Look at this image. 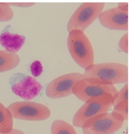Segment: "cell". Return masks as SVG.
<instances>
[{"label":"cell","mask_w":131,"mask_h":134,"mask_svg":"<svg viewBox=\"0 0 131 134\" xmlns=\"http://www.w3.org/2000/svg\"><path fill=\"white\" fill-rule=\"evenodd\" d=\"M122 12H128V2H120L118 4V6L117 7Z\"/></svg>","instance_id":"cell-20"},{"label":"cell","mask_w":131,"mask_h":134,"mask_svg":"<svg viewBox=\"0 0 131 134\" xmlns=\"http://www.w3.org/2000/svg\"><path fill=\"white\" fill-rule=\"evenodd\" d=\"M105 6L104 2H84L76 9L67 23L68 32L83 31L98 18Z\"/></svg>","instance_id":"cell-4"},{"label":"cell","mask_w":131,"mask_h":134,"mask_svg":"<svg viewBox=\"0 0 131 134\" xmlns=\"http://www.w3.org/2000/svg\"><path fill=\"white\" fill-rule=\"evenodd\" d=\"M9 83L13 93L27 100L35 98L42 90V86L35 77L20 72L13 74Z\"/></svg>","instance_id":"cell-8"},{"label":"cell","mask_w":131,"mask_h":134,"mask_svg":"<svg viewBox=\"0 0 131 134\" xmlns=\"http://www.w3.org/2000/svg\"><path fill=\"white\" fill-rule=\"evenodd\" d=\"M8 109L13 118L22 120L42 121L51 115V110L47 105L30 101L13 102Z\"/></svg>","instance_id":"cell-6"},{"label":"cell","mask_w":131,"mask_h":134,"mask_svg":"<svg viewBox=\"0 0 131 134\" xmlns=\"http://www.w3.org/2000/svg\"><path fill=\"white\" fill-rule=\"evenodd\" d=\"M98 20L108 29L120 31H127L128 29V12H122L117 7L102 11Z\"/></svg>","instance_id":"cell-10"},{"label":"cell","mask_w":131,"mask_h":134,"mask_svg":"<svg viewBox=\"0 0 131 134\" xmlns=\"http://www.w3.org/2000/svg\"><path fill=\"white\" fill-rule=\"evenodd\" d=\"M14 11L8 3H0V22H8L14 18Z\"/></svg>","instance_id":"cell-15"},{"label":"cell","mask_w":131,"mask_h":134,"mask_svg":"<svg viewBox=\"0 0 131 134\" xmlns=\"http://www.w3.org/2000/svg\"><path fill=\"white\" fill-rule=\"evenodd\" d=\"M11 26H6L0 34V44L2 47L11 53L18 52L24 44L26 38L22 35L12 33L10 31Z\"/></svg>","instance_id":"cell-11"},{"label":"cell","mask_w":131,"mask_h":134,"mask_svg":"<svg viewBox=\"0 0 131 134\" xmlns=\"http://www.w3.org/2000/svg\"><path fill=\"white\" fill-rule=\"evenodd\" d=\"M84 79L102 84L116 85L128 83V66L117 62L94 64L84 69Z\"/></svg>","instance_id":"cell-1"},{"label":"cell","mask_w":131,"mask_h":134,"mask_svg":"<svg viewBox=\"0 0 131 134\" xmlns=\"http://www.w3.org/2000/svg\"><path fill=\"white\" fill-rule=\"evenodd\" d=\"M84 79L81 73H69L57 77L47 85L46 94L49 98L57 99L73 94V88L76 83Z\"/></svg>","instance_id":"cell-9"},{"label":"cell","mask_w":131,"mask_h":134,"mask_svg":"<svg viewBox=\"0 0 131 134\" xmlns=\"http://www.w3.org/2000/svg\"><path fill=\"white\" fill-rule=\"evenodd\" d=\"M113 113L117 114L126 120L128 118V100L122 101L115 105L113 110Z\"/></svg>","instance_id":"cell-16"},{"label":"cell","mask_w":131,"mask_h":134,"mask_svg":"<svg viewBox=\"0 0 131 134\" xmlns=\"http://www.w3.org/2000/svg\"><path fill=\"white\" fill-rule=\"evenodd\" d=\"M111 134H116L115 133H111Z\"/></svg>","instance_id":"cell-22"},{"label":"cell","mask_w":131,"mask_h":134,"mask_svg":"<svg viewBox=\"0 0 131 134\" xmlns=\"http://www.w3.org/2000/svg\"><path fill=\"white\" fill-rule=\"evenodd\" d=\"M124 123L120 115L108 112L88 120L82 128L84 134H111L119 131Z\"/></svg>","instance_id":"cell-5"},{"label":"cell","mask_w":131,"mask_h":134,"mask_svg":"<svg viewBox=\"0 0 131 134\" xmlns=\"http://www.w3.org/2000/svg\"><path fill=\"white\" fill-rule=\"evenodd\" d=\"M113 105V97L108 94L87 100L75 114L73 120V125L82 128L88 120L108 113Z\"/></svg>","instance_id":"cell-3"},{"label":"cell","mask_w":131,"mask_h":134,"mask_svg":"<svg viewBox=\"0 0 131 134\" xmlns=\"http://www.w3.org/2000/svg\"><path fill=\"white\" fill-rule=\"evenodd\" d=\"M0 134H25L23 131L18 130V129H15L13 128L12 131H9L8 133H0Z\"/></svg>","instance_id":"cell-21"},{"label":"cell","mask_w":131,"mask_h":134,"mask_svg":"<svg viewBox=\"0 0 131 134\" xmlns=\"http://www.w3.org/2000/svg\"><path fill=\"white\" fill-rule=\"evenodd\" d=\"M117 92V90L114 85L102 84L84 78L77 82L73 88V94L84 102L106 94L114 97Z\"/></svg>","instance_id":"cell-7"},{"label":"cell","mask_w":131,"mask_h":134,"mask_svg":"<svg viewBox=\"0 0 131 134\" xmlns=\"http://www.w3.org/2000/svg\"><path fill=\"white\" fill-rule=\"evenodd\" d=\"M51 134H77V133L69 122L62 120H56L51 125Z\"/></svg>","instance_id":"cell-14"},{"label":"cell","mask_w":131,"mask_h":134,"mask_svg":"<svg viewBox=\"0 0 131 134\" xmlns=\"http://www.w3.org/2000/svg\"><path fill=\"white\" fill-rule=\"evenodd\" d=\"M13 117L8 108L0 102V133H8L13 129Z\"/></svg>","instance_id":"cell-13"},{"label":"cell","mask_w":131,"mask_h":134,"mask_svg":"<svg viewBox=\"0 0 131 134\" xmlns=\"http://www.w3.org/2000/svg\"><path fill=\"white\" fill-rule=\"evenodd\" d=\"M128 34L126 32L125 35H122L121 38L120 39L118 43V47L120 50L122 52L127 53L128 52Z\"/></svg>","instance_id":"cell-18"},{"label":"cell","mask_w":131,"mask_h":134,"mask_svg":"<svg viewBox=\"0 0 131 134\" xmlns=\"http://www.w3.org/2000/svg\"><path fill=\"white\" fill-rule=\"evenodd\" d=\"M20 63V57L16 53L0 50V73L12 70Z\"/></svg>","instance_id":"cell-12"},{"label":"cell","mask_w":131,"mask_h":134,"mask_svg":"<svg viewBox=\"0 0 131 134\" xmlns=\"http://www.w3.org/2000/svg\"><path fill=\"white\" fill-rule=\"evenodd\" d=\"M128 83H125L124 87L119 91L117 92L115 95L113 97V105H117L120 102L125 100H128Z\"/></svg>","instance_id":"cell-17"},{"label":"cell","mask_w":131,"mask_h":134,"mask_svg":"<svg viewBox=\"0 0 131 134\" xmlns=\"http://www.w3.org/2000/svg\"><path fill=\"white\" fill-rule=\"evenodd\" d=\"M10 7H22V8H28L30 7L35 5V3L32 2H16V3H8Z\"/></svg>","instance_id":"cell-19"},{"label":"cell","mask_w":131,"mask_h":134,"mask_svg":"<svg viewBox=\"0 0 131 134\" xmlns=\"http://www.w3.org/2000/svg\"><path fill=\"white\" fill-rule=\"evenodd\" d=\"M67 45L71 57L82 69L95 64V51L90 40L83 31L72 30L67 36Z\"/></svg>","instance_id":"cell-2"}]
</instances>
